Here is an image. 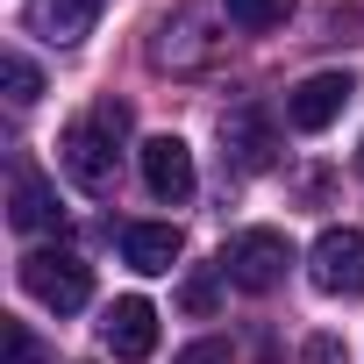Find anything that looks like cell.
I'll list each match as a JSON object with an SVG mask.
<instances>
[{
    "instance_id": "15",
    "label": "cell",
    "mask_w": 364,
    "mask_h": 364,
    "mask_svg": "<svg viewBox=\"0 0 364 364\" xmlns=\"http://www.w3.org/2000/svg\"><path fill=\"white\" fill-rule=\"evenodd\" d=\"M86 122H93V129H100V136H107V143H122V136H129V122H136V114H129V100H114V93H107V100H100V107H93V114H86Z\"/></svg>"
},
{
    "instance_id": "11",
    "label": "cell",
    "mask_w": 364,
    "mask_h": 364,
    "mask_svg": "<svg viewBox=\"0 0 364 364\" xmlns=\"http://www.w3.org/2000/svg\"><path fill=\"white\" fill-rule=\"evenodd\" d=\"M178 250H186V243H178L171 222H129V229H122V257H129L136 272H171Z\"/></svg>"
},
{
    "instance_id": "12",
    "label": "cell",
    "mask_w": 364,
    "mask_h": 364,
    "mask_svg": "<svg viewBox=\"0 0 364 364\" xmlns=\"http://www.w3.org/2000/svg\"><path fill=\"white\" fill-rule=\"evenodd\" d=\"M222 8H229V22H236V29L264 36V29H279V22L293 15V0H222Z\"/></svg>"
},
{
    "instance_id": "2",
    "label": "cell",
    "mask_w": 364,
    "mask_h": 364,
    "mask_svg": "<svg viewBox=\"0 0 364 364\" xmlns=\"http://www.w3.org/2000/svg\"><path fill=\"white\" fill-rule=\"evenodd\" d=\"M307 279L328 300H364V229H321L307 250Z\"/></svg>"
},
{
    "instance_id": "3",
    "label": "cell",
    "mask_w": 364,
    "mask_h": 364,
    "mask_svg": "<svg viewBox=\"0 0 364 364\" xmlns=\"http://www.w3.org/2000/svg\"><path fill=\"white\" fill-rule=\"evenodd\" d=\"M286 264H293V243H286L279 229H243V236L222 250V272H229L243 293H272V286L286 279Z\"/></svg>"
},
{
    "instance_id": "9",
    "label": "cell",
    "mask_w": 364,
    "mask_h": 364,
    "mask_svg": "<svg viewBox=\"0 0 364 364\" xmlns=\"http://www.w3.org/2000/svg\"><path fill=\"white\" fill-rule=\"evenodd\" d=\"M222 143H229V157H236L243 171H264V164H272V150H279V136H272V122H264L257 107L222 114Z\"/></svg>"
},
{
    "instance_id": "13",
    "label": "cell",
    "mask_w": 364,
    "mask_h": 364,
    "mask_svg": "<svg viewBox=\"0 0 364 364\" xmlns=\"http://www.w3.org/2000/svg\"><path fill=\"white\" fill-rule=\"evenodd\" d=\"M0 79H8V100H15V107H29V100L43 93V72H36L22 50H8V58H0Z\"/></svg>"
},
{
    "instance_id": "14",
    "label": "cell",
    "mask_w": 364,
    "mask_h": 364,
    "mask_svg": "<svg viewBox=\"0 0 364 364\" xmlns=\"http://www.w3.org/2000/svg\"><path fill=\"white\" fill-rule=\"evenodd\" d=\"M0 343H8V364H43V343L29 336V321H0Z\"/></svg>"
},
{
    "instance_id": "18",
    "label": "cell",
    "mask_w": 364,
    "mask_h": 364,
    "mask_svg": "<svg viewBox=\"0 0 364 364\" xmlns=\"http://www.w3.org/2000/svg\"><path fill=\"white\" fill-rule=\"evenodd\" d=\"M300 364H350V350H343V336H307Z\"/></svg>"
},
{
    "instance_id": "5",
    "label": "cell",
    "mask_w": 364,
    "mask_h": 364,
    "mask_svg": "<svg viewBox=\"0 0 364 364\" xmlns=\"http://www.w3.org/2000/svg\"><path fill=\"white\" fill-rule=\"evenodd\" d=\"M350 93H357L350 72H314V79H300V86L286 93V122H293L300 136H321V129L350 107Z\"/></svg>"
},
{
    "instance_id": "7",
    "label": "cell",
    "mask_w": 364,
    "mask_h": 364,
    "mask_svg": "<svg viewBox=\"0 0 364 364\" xmlns=\"http://www.w3.org/2000/svg\"><path fill=\"white\" fill-rule=\"evenodd\" d=\"M100 343H107L122 364H143V357L157 350V307H150V300H136V293H129V300H114V307H107V321H100Z\"/></svg>"
},
{
    "instance_id": "4",
    "label": "cell",
    "mask_w": 364,
    "mask_h": 364,
    "mask_svg": "<svg viewBox=\"0 0 364 364\" xmlns=\"http://www.w3.org/2000/svg\"><path fill=\"white\" fill-rule=\"evenodd\" d=\"M58 164L72 171V186H79V193H93V200L114 193V143H107L93 122H72V129L58 136Z\"/></svg>"
},
{
    "instance_id": "16",
    "label": "cell",
    "mask_w": 364,
    "mask_h": 364,
    "mask_svg": "<svg viewBox=\"0 0 364 364\" xmlns=\"http://www.w3.org/2000/svg\"><path fill=\"white\" fill-rule=\"evenodd\" d=\"M178 307H186V314H215V279H208V272H193V279H186V293H178Z\"/></svg>"
},
{
    "instance_id": "1",
    "label": "cell",
    "mask_w": 364,
    "mask_h": 364,
    "mask_svg": "<svg viewBox=\"0 0 364 364\" xmlns=\"http://www.w3.org/2000/svg\"><path fill=\"white\" fill-rule=\"evenodd\" d=\"M22 293L43 300V307H58V314H79L93 300V264L79 250H29L22 257Z\"/></svg>"
},
{
    "instance_id": "17",
    "label": "cell",
    "mask_w": 364,
    "mask_h": 364,
    "mask_svg": "<svg viewBox=\"0 0 364 364\" xmlns=\"http://www.w3.org/2000/svg\"><path fill=\"white\" fill-rule=\"evenodd\" d=\"M171 364H236V357H229V343H222V336H208V343H186Z\"/></svg>"
},
{
    "instance_id": "8",
    "label": "cell",
    "mask_w": 364,
    "mask_h": 364,
    "mask_svg": "<svg viewBox=\"0 0 364 364\" xmlns=\"http://www.w3.org/2000/svg\"><path fill=\"white\" fill-rule=\"evenodd\" d=\"M43 43H79L93 22H100V0H29V15H22Z\"/></svg>"
},
{
    "instance_id": "19",
    "label": "cell",
    "mask_w": 364,
    "mask_h": 364,
    "mask_svg": "<svg viewBox=\"0 0 364 364\" xmlns=\"http://www.w3.org/2000/svg\"><path fill=\"white\" fill-rule=\"evenodd\" d=\"M357 171H364V143H357Z\"/></svg>"
},
{
    "instance_id": "10",
    "label": "cell",
    "mask_w": 364,
    "mask_h": 364,
    "mask_svg": "<svg viewBox=\"0 0 364 364\" xmlns=\"http://www.w3.org/2000/svg\"><path fill=\"white\" fill-rule=\"evenodd\" d=\"M8 222H15V229H29V236H36V229H58V186H50L43 171H29V164L15 171V193H8Z\"/></svg>"
},
{
    "instance_id": "6",
    "label": "cell",
    "mask_w": 364,
    "mask_h": 364,
    "mask_svg": "<svg viewBox=\"0 0 364 364\" xmlns=\"http://www.w3.org/2000/svg\"><path fill=\"white\" fill-rule=\"evenodd\" d=\"M143 186H150V200H164V208L193 200V150L178 143V136H150V143H143Z\"/></svg>"
}]
</instances>
